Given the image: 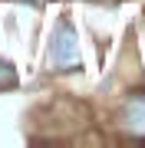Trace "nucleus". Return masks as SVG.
Segmentation results:
<instances>
[{
	"mask_svg": "<svg viewBox=\"0 0 145 148\" xmlns=\"http://www.w3.org/2000/svg\"><path fill=\"white\" fill-rule=\"evenodd\" d=\"M49 59L59 69H69L79 63V40H76V30L69 20H59V27L53 33V46H49Z\"/></svg>",
	"mask_w": 145,
	"mask_h": 148,
	"instance_id": "f257e3e1",
	"label": "nucleus"
},
{
	"mask_svg": "<svg viewBox=\"0 0 145 148\" xmlns=\"http://www.w3.org/2000/svg\"><path fill=\"white\" fill-rule=\"evenodd\" d=\"M16 86V73L7 59H0V89H13Z\"/></svg>",
	"mask_w": 145,
	"mask_h": 148,
	"instance_id": "7ed1b4c3",
	"label": "nucleus"
},
{
	"mask_svg": "<svg viewBox=\"0 0 145 148\" xmlns=\"http://www.w3.org/2000/svg\"><path fill=\"white\" fill-rule=\"evenodd\" d=\"M27 3H30V7H36V3H40V0H27Z\"/></svg>",
	"mask_w": 145,
	"mask_h": 148,
	"instance_id": "20e7f679",
	"label": "nucleus"
},
{
	"mask_svg": "<svg viewBox=\"0 0 145 148\" xmlns=\"http://www.w3.org/2000/svg\"><path fill=\"white\" fill-rule=\"evenodd\" d=\"M122 125L132 135H145V95H132L122 109Z\"/></svg>",
	"mask_w": 145,
	"mask_h": 148,
	"instance_id": "f03ea898",
	"label": "nucleus"
}]
</instances>
